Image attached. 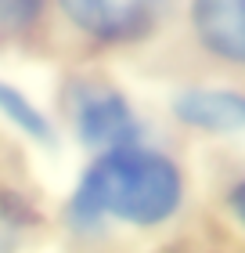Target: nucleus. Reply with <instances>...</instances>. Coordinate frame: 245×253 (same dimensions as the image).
Masks as SVG:
<instances>
[{"mask_svg":"<svg viewBox=\"0 0 245 253\" xmlns=\"http://www.w3.org/2000/svg\"><path fill=\"white\" fill-rule=\"evenodd\" d=\"M180 206V174L166 156L148 148L105 152L72 195L69 217L79 228H94L105 217L130 224H159Z\"/></svg>","mask_w":245,"mask_h":253,"instance_id":"f257e3e1","label":"nucleus"},{"mask_svg":"<svg viewBox=\"0 0 245 253\" xmlns=\"http://www.w3.org/2000/svg\"><path fill=\"white\" fill-rule=\"evenodd\" d=\"M76 126L87 145L108 152L134 148L137 141V120L115 90H83L76 101Z\"/></svg>","mask_w":245,"mask_h":253,"instance_id":"f03ea898","label":"nucleus"},{"mask_svg":"<svg viewBox=\"0 0 245 253\" xmlns=\"http://www.w3.org/2000/svg\"><path fill=\"white\" fill-rule=\"evenodd\" d=\"M62 11L79 29L94 33L101 40H126L148 29L151 7L134 0H65Z\"/></svg>","mask_w":245,"mask_h":253,"instance_id":"7ed1b4c3","label":"nucleus"},{"mask_svg":"<svg viewBox=\"0 0 245 253\" xmlns=\"http://www.w3.org/2000/svg\"><path fill=\"white\" fill-rule=\"evenodd\" d=\"M195 29L213 54L245 65V0H202L195 7Z\"/></svg>","mask_w":245,"mask_h":253,"instance_id":"20e7f679","label":"nucleus"},{"mask_svg":"<svg viewBox=\"0 0 245 253\" xmlns=\"http://www.w3.org/2000/svg\"><path fill=\"white\" fill-rule=\"evenodd\" d=\"M173 109L184 123L202 130H245V98L235 90H184Z\"/></svg>","mask_w":245,"mask_h":253,"instance_id":"39448f33","label":"nucleus"},{"mask_svg":"<svg viewBox=\"0 0 245 253\" xmlns=\"http://www.w3.org/2000/svg\"><path fill=\"white\" fill-rule=\"evenodd\" d=\"M0 112H4L7 120H15L26 134L40 137V141H51V137H54V134H51V126H47V120H43L40 112L33 109V105H29V101L22 98L11 84H4V80H0Z\"/></svg>","mask_w":245,"mask_h":253,"instance_id":"423d86ee","label":"nucleus"},{"mask_svg":"<svg viewBox=\"0 0 245 253\" xmlns=\"http://www.w3.org/2000/svg\"><path fill=\"white\" fill-rule=\"evenodd\" d=\"M231 206H235V213H238V221L245 224V181L231 192Z\"/></svg>","mask_w":245,"mask_h":253,"instance_id":"0eeeda50","label":"nucleus"}]
</instances>
